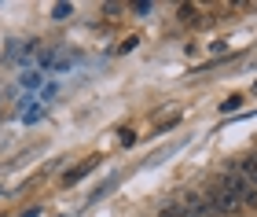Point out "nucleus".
I'll list each match as a JSON object with an SVG mask.
<instances>
[{
	"label": "nucleus",
	"instance_id": "nucleus-4",
	"mask_svg": "<svg viewBox=\"0 0 257 217\" xmlns=\"http://www.w3.org/2000/svg\"><path fill=\"white\" fill-rule=\"evenodd\" d=\"M239 107H242V96H228L224 103H220V111H228V114H231V111H239Z\"/></svg>",
	"mask_w": 257,
	"mask_h": 217
},
{
	"label": "nucleus",
	"instance_id": "nucleus-10",
	"mask_svg": "<svg viewBox=\"0 0 257 217\" xmlns=\"http://www.w3.org/2000/svg\"><path fill=\"white\" fill-rule=\"evenodd\" d=\"M19 217H41V206H30V210H22Z\"/></svg>",
	"mask_w": 257,
	"mask_h": 217
},
{
	"label": "nucleus",
	"instance_id": "nucleus-6",
	"mask_svg": "<svg viewBox=\"0 0 257 217\" xmlns=\"http://www.w3.org/2000/svg\"><path fill=\"white\" fill-rule=\"evenodd\" d=\"M70 11H74V8H70V4H55V8H52V19H66V15H70Z\"/></svg>",
	"mask_w": 257,
	"mask_h": 217
},
{
	"label": "nucleus",
	"instance_id": "nucleus-3",
	"mask_svg": "<svg viewBox=\"0 0 257 217\" xmlns=\"http://www.w3.org/2000/svg\"><path fill=\"white\" fill-rule=\"evenodd\" d=\"M96 166H99V158H88V162H81V166H74V169H66V173H63V184H77V180H81V177H88Z\"/></svg>",
	"mask_w": 257,
	"mask_h": 217
},
{
	"label": "nucleus",
	"instance_id": "nucleus-2",
	"mask_svg": "<svg viewBox=\"0 0 257 217\" xmlns=\"http://www.w3.org/2000/svg\"><path fill=\"white\" fill-rule=\"evenodd\" d=\"M220 180H224V184H228V188H231V191L239 195L242 210H246V206H257V191H253V184H250V180L242 177V173H239V169L231 166V162H228L224 169H220Z\"/></svg>",
	"mask_w": 257,
	"mask_h": 217
},
{
	"label": "nucleus",
	"instance_id": "nucleus-5",
	"mask_svg": "<svg viewBox=\"0 0 257 217\" xmlns=\"http://www.w3.org/2000/svg\"><path fill=\"white\" fill-rule=\"evenodd\" d=\"M158 217H188V213H184V206H180V202H173V206H166Z\"/></svg>",
	"mask_w": 257,
	"mask_h": 217
},
{
	"label": "nucleus",
	"instance_id": "nucleus-8",
	"mask_svg": "<svg viewBox=\"0 0 257 217\" xmlns=\"http://www.w3.org/2000/svg\"><path fill=\"white\" fill-rule=\"evenodd\" d=\"M37 81H41L37 74H26V77H22V85H26V88H37Z\"/></svg>",
	"mask_w": 257,
	"mask_h": 217
},
{
	"label": "nucleus",
	"instance_id": "nucleus-1",
	"mask_svg": "<svg viewBox=\"0 0 257 217\" xmlns=\"http://www.w3.org/2000/svg\"><path fill=\"white\" fill-rule=\"evenodd\" d=\"M206 191V202H209V210L213 213H220V217H235V213H242V202H239V195L231 191L224 180H213L209 188H202Z\"/></svg>",
	"mask_w": 257,
	"mask_h": 217
},
{
	"label": "nucleus",
	"instance_id": "nucleus-9",
	"mask_svg": "<svg viewBox=\"0 0 257 217\" xmlns=\"http://www.w3.org/2000/svg\"><path fill=\"white\" fill-rule=\"evenodd\" d=\"M133 11H136V15H147L151 4H147V0H140V4H133Z\"/></svg>",
	"mask_w": 257,
	"mask_h": 217
},
{
	"label": "nucleus",
	"instance_id": "nucleus-7",
	"mask_svg": "<svg viewBox=\"0 0 257 217\" xmlns=\"http://www.w3.org/2000/svg\"><path fill=\"white\" fill-rule=\"evenodd\" d=\"M188 217H220V213H213V210H184Z\"/></svg>",
	"mask_w": 257,
	"mask_h": 217
},
{
	"label": "nucleus",
	"instance_id": "nucleus-11",
	"mask_svg": "<svg viewBox=\"0 0 257 217\" xmlns=\"http://www.w3.org/2000/svg\"><path fill=\"white\" fill-rule=\"evenodd\" d=\"M0 195H4V188H0Z\"/></svg>",
	"mask_w": 257,
	"mask_h": 217
}]
</instances>
